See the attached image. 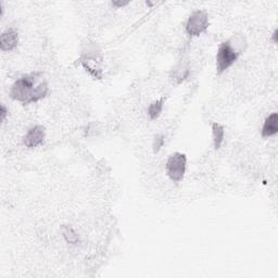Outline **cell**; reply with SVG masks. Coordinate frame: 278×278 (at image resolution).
<instances>
[{
    "instance_id": "1",
    "label": "cell",
    "mask_w": 278,
    "mask_h": 278,
    "mask_svg": "<svg viewBox=\"0 0 278 278\" xmlns=\"http://www.w3.org/2000/svg\"><path fill=\"white\" fill-rule=\"evenodd\" d=\"M49 92L48 83L41 72L27 74L16 80L10 89V97L24 105L34 104L44 99Z\"/></svg>"
},
{
    "instance_id": "2",
    "label": "cell",
    "mask_w": 278,
    "mask_h": 278,
    "mask_svg": "<svg viewBox=\"0 0 278 278\" xmlns=\"http://www.w3.org/2000/svg\"><path fill=\"white\" fill-rule=\"evenodd\" d=\"M240 54L242 53L234 47L229 39L222 43L216 53V73L219 75L233 66Z\"/></svg>"
},
{
    "instance_id": "3",
    "label": "cell",
    "mask_w": 278,
    "mask_h": 278,
    "mask_svg": "<svg viewBox=\"0 0 278 278\" xmlns=\"http://www.w3.org/2000/svg\"><path fill=\"white\" fill-rule=\"evenodd\" d=\"M187 168V156L182 152L172 153L165 164L166 175L173 183H180L185 176Z\"/></svg>"
},
{
    "instance_id": "4",
    "label": "cell",
    "mask_w": 278,
    "mask_h": 278,
    "mask_svg": "<svg viewBox=\"0 0 278 278\" xmlns=\"http://www.w3.org/2000/svg\"><path fill=\"white\" fill-rule=\"evenodd\" d=\"M209 27V14L207 11L196 10L193 11L187 20L186 33L190 37H198L202 33H205Z\"/></svg>"
},
{
    "instance_id": "5",
    "label": "cell",
    "mask_w": 278,
    "mask_h": 278,
    "mask_svg": "<svg viewBox=\"0 0 278 278\" xmlns=\"http://www.w3.org/2000/svg\"><path fill=\"white\" fill-rule=\"evenodd\" d=\"M82 67L88 72L92 77L101 80L104 76L103 70V58L98 57L97 54H84L80 59Z\"/></svg>"
},
{
    "instance_id": "6",
    "label": "cell",
    "mask_w": 278,
    "mask_h": 278,
    "mask_svg": "<svg viewBox=\"0 0 278 278\" xmlns=\"http://www.w3.org/2000/svg\"><path fill=\"white\" fill-rule=\"evenodd\" d=\"M46 137V128L43 125H36L29 129L24 137H23V144L27 148H36L41 146Z\"/></svg>"
},
{
    "instance_id": "7",
    "label": "cell",
    "mask_w": 278,
    "mask_h": 278,
    "mask_svg": "<svg viewBox=\"0 0 278 278\" xmlns=\"http://www.w3.org/2000/svg\"><path fill=\"white\" fill-rule=\"evenodd\" d=\"M18 44V34L14 29H8L0 36V49L12 51Z\"/></svg>"
},
{
    "instance_id": "8",
    "label": "cell",
    "mask_w": 278,
    "mask_h": 278,
    "mask_svg": "<svg viewBox=\"0 0 278 278\" xmlns=\"http://www.w3.org/2000/svg\"><path fill=\"white\" fill-rule=\"evenodd\" d=\"M277 132H278V115L276 112H273L265 118L264 124L261 129V134L262 137L268 138L276 135Z\"/></svg>"
},
{
    "instance_id": "9",
    "label": "cell",
    "mask_w": 278,
    "mask_h": 278,
    "mask_svg": "<svg viewBox=\"0 0 278 278\" xmlns=\"http://www.w3.org/2000/svg\"><path fill=\"white\" fill-rule=\"evenodd\" d=\"M212 136H213V145L216 150L223 145L224 136H225V128L220 123H212Z\"/></svg>"
},
{
    "instance_id": "10",
    "label": "cell",
    "mask_w": 278,
    "mask_h": 278,
    "mask_svg": "<svg viewBox=\"0 0 278 278\" xmlns=\"http://www.w3.org/2000/svg\"><path fill=\"white\" fill-rule=\"evenodd\" d=\"M164 103H165V98L162 97L160 99L153 101V103H151L150 106L148 107V115H149L150 120H152V121L161 115L163 107H164Z\"/></svg>"
},
{
    "instance_id": "11",
    "label": "cell",
    "mask_w": 278,
    "mask_h": 278,
    "mask_svg": "<svg viewBox=\"0 0 278 278\" xmlns=\"http://www.w3.org/2000/svg\"><path fill=\"white\" fill-rule=\"evenodd\" d=\"M61 230H62V235H63L64 239H66L67 243L72 244V245H76L80 242L78 235L75 233V230H74L72 227L63 225Z\"/></svg>"
},
{
    "instance_id": "12",
    "label": "cell",
    "mask_w": 278,
    "mask_h": 278,
    "mask_svg": "<svg viewBox=\"0 0 278 278\" xmlns=\"http://www.w3.org/2000/svg\"><path fill=\"white\" fill-rule=\"evenodd\" d=\"M164 143H165V139H164L163 135H159V136H156L154 138V142H153V151H154V153L159 152L161 150V148L163 147Z\"/></svg>"
},
{
    "instance_id": "13",
    "label": "cell",
    "mask_w": 278,
    "mask_h": 278,
    "mask_svg": "<svg viewBox=\"0 0 278 278\" xmlns=\"http://www.w3.org/2000/svg\"><path fill=\"white\" fill-rule=\"evenodd\" d=\"M0 115H2V121L5 122L6 117L8 115V110H7L5 105H2V109H0Z\"/></svg>"
},
{
    "instance_id": "14",
    "label": "cell",
    "mask_w": 278,
    "mask_h": 278,
    "mask_svg": "<svg viewBox=\"0 0 278 278\" xmlns=\"http://www.w3.org/2000/svg\"><path fill=\"white\" fill-rule=\"evenodd\" d=\"M129 4V2H112V5L116 8H121V7H125Z\"/></svg>"
},
{
    "instance_id": "15",
    "label": "cell",
    "mask_w": 278,
    "mask_h": 278,
    "mask_svg": "<svg viewBox=\"0 0 278 278\" xmlns=\"http://www.w3.org/2000/svg\"><path fill=\"white\" fill-rule=\"evenodd\" d=\"M278 34V31L277 30H275L274 31V33H273V36H272V39H273V42H274V44H277V35Z\"/></svg>"
}]
</instances>
